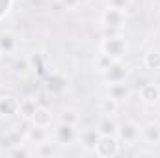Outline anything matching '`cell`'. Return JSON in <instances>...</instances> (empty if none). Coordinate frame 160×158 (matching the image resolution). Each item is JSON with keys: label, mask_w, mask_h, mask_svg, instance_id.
I'll use <instances>...</instances> for the list:
<instances>
[{"label": "cell", "mask_w": 160, "mask_h": 158, "mask_svg": "<svg viewBox=\"0 0 160 158\" xmlns=\"http://www.w3.org/2000/svg\"><path fill=\"white\" fill-rule=\"evenodd\" d=\"M34 155L39 156V158H47V156H52L54 155V149H52V145L48 141H45V143H39V145L34 147Z\"/></svg>", "instance_id": "cb8c5ba5"}, {"label": "cell", "mask_w": 160, "mask_h": 158, "mask_svg": "<svg viewBox=\"0 0 160 158\" xmlns=\"http://www.w3.org/2000/svg\"><path fill=\"white\" fill-rule=\"evenodd\" d=\"M112 62H114L112 58H108L106 54L99 52V54L95 56V60H93V67H95V69H97V71H99V73L102 75V73H104V71H106V69L110 67V63H112Z\"/></svg>", "instance_id": "44dd1931"}, {"label": "cell", "mask_w": 160, "mask_h": 158, "mask_svg": "<svg viewBox=\"0 0 160 158\" xmlns=\"http://www.w3.org/2000/svg\"><path fill=\"white\" fill-rule=\"evenodd\" d=\"M106 6L108 7H114V9H119V11H128L132 7V0H106Z\"/></svg>", "instance_id": "d4e9b609"}, {"label": "cell", "mask_w": 160, "mask_h": 158, "mask_svg": "<svg viewBox=\"0 0 160 158\" xmlns=\"http://www.w3.org/2000/svg\"><path fill=\"white\" fill-rule=\"evenodd\" d=\"M80 2H82V0H58V4L62 6V9H67V11L77 9L80 6Z\"/></svg>", "instance_id": "4316f807"}, {"label": "cell", "mask_w": 160, "mask_h": 158, "mask_svg": "<svg viewBox=\"0 0 160 158\" xmlns=\"http://www.w3.org/2000/svg\"><path fill=\"white\" fill-rule=\"evenodd\" d=\"M36 108H38V101L36 99H24V101H21V104H19V116L22 121H32L34 117V114H36Z\"/></svg>", "instance_id": "e0dca14e"}, {"label": "cell", "mask_w": 160, "mask_h": 158, "mask_svg": "<svg viewBox=\"0 0 160 158\" xmlns=\"http://www.w3.org/2000/svg\"><path fill=\"white\" fill-rule=\"evenodd\" d=\"M99 138H101V132L97 130V126H88L82 132H78V140L77 141L80 143V147L86 153H95V147H97Z\"/></svg>", "instance_id": "52a82bcc"}, {"label": "cell", "mask_w": 160, "mask_h": 158, "mask_svg": "<svg viewBox=\"0 0 160 158\" xmlns=\"http://www.w3.org/2000/svg\"><path fill=\"white\" fill-rule=\"evenodd\" d=\"M8 155H9V156H30V155H34V151H32V149H28V147H26V143H24V145H17V147L9 149V151H8Z\"/></svg>", "instance_id": "484cf974"}, {"label": "cell", "mask_w": 160, "mask_h": 158, "mask_svg": "<svg viewBox=\"0 0 160 158\" xmlns=\"http://www.w3.org/2000/svg\"><path fill=\"white\" fill-rule=\"evenodd\" d=\"M118 138L125 145H134L140 140V125L136 121H125L118 128Z\"/></svg>", "instance_id": "8992f818"}, {"label": "cell", "mask_w": 160, "mask_h": 158, "mask_svg": "<svg viewBox=\"0 0 160 158\" xmlns=\"http://www.w3.org/2000/svg\"><path fill=\"white\" fill-rule=\"evenodd\" d=\"M24 138H26V141H28L30 145H34V147H36V145H39V143H45V141H48L50 134H48V130H47L45 126L32 125V128H28V130H26Z\"/></svg>", "instance_id": "7c38bea8"}, {"label": "cell", "mask_w": 160, "mask_h": 158, "mask_svg": "<svg viewBox=\"0 0 160 158\" xmlns=\"http://www.w3.org/2000/svg\"><path fill=\"white\" fill-rule=\"evenodd\" d=\"M19 104L21 101L13 95H0V117L9 119L19 116Z\"/></svg>", "instance_id": "30bf717a"}, {"label": "cell", "mask_w": 160, "mask_h": 158, "mask_svg": "<svg viewBox=\"0 0 160 158\" xmlns=\"http://www.w3.org/2000/svg\"><path fill=\"white\" fill-rule=\"evenodd\" d=\"M0 56H2V50H0Z\"/></svg>", "instance_id": "83f0119b"}, {"label": "cell", "mask_w": 160, "mask_h": 158, "mask_svg": "<svg viewBox=\"0 0 160 158\" xmlns=\"http://www.w3.org/2000/svg\"><path fill=\"white\" fill-rule=\"evenodd\" d=\"M118 128H119V125L110 116H104L97 123V130L101 132V136H118Z\"/></svg>", "instance_id": "2e32d148"}, {"label": "cell", "mask_w": 160, "mask_h": 158, "mask_svg": "<svg viewBox=\"0 0 160 158\" xmlns=\"http://www.w3.org/2000/svg\"><path fill=\"white\" fill-rule=\"evenodd\" d=\"M60 121H63V123H69V125H78V114H77V110H73V108H65L62 114H60Z\"/></svg>", "instance_id": "603a6c76"}, {"label": "cell", "mask_w": 160, "mask_h": 158, "mask_svg": "<svg viewBox=\"0 0 160 158\" xmlns=\"http://www.w3.org/2000/svg\"><path fill=\"white\" fill-rule=\"evenodd\" d=\"M99 48H101L102 54H106L114 62L116 60H125L127 54H128V41H127V37L123 34L110 36V37H102Z\"/></svg>", "instance_id": "6da1fadb"}, {"label": "cell", "mask_w": 160, "mask_h": 158, "mask_svg": "<svg viewBox=\"0 0 160 158\" xmlns=\"http://www.w3.org/2000/svg\"><path fill=\"white\" fill-rule=\"evenodd\" d=\"M127 21H128V17H127L125 11L108 7V6H106V9H104L102 15H101V24H102V28H116V30H121V32H123L125 26H127Z\"/></svg>", "instance_id": "277c9868"}, {"label": "cell", "mask_w": 160, "mask_h": 158, "mask_svg": "<svg viewBox=\"0 0 160 158\" xmlns=\"http://www.w3.org/2000/svg\"><path fill=\"white\" fill-rule=\"evenodd\" d=\"M28 63H30L32 73H36L38 77L47 75V58H45V54H41V52H32V54L28 56Z\"/></svg>", "instance_id": "5bb4252c"}, {"label": "cell", "mask_w": 160, "mask_h": 158, "mask_svg": "<svg viewBox=\"0 0 160 158\" xmlns=\"http://www.w3.org/2000/svg\"><path fill=\"white\" fill-rule=\"evenodd\" d=\"M52 138H54V141H56L58 145L69 147V145H73V143L78 140V132H77V126H75V125L58 121L56 126L52 128Z\"/></svg>", "instance_id": "7a4b0ae2"}, {"label": "cell", "mask_w": 160, "mask_h": 158, "mask_svg": "<svg viewBox=\"0 0 160 158\" xmlns=\"http://www.w3.org/2000/svg\"><path fill=\"white\" fill-rule=\"evenodd\" d=\"M97 106H99V112H101L102 116H114V114L118 112V108H119V102H118L116 99H112V97L106 95V97L99 99Z\"/></svg>", "instance_id": "d6986e66"}, {"label": "cell", "mask_w": 160, "mask_h": 158, "mask_svg": "<svg viewBox=\"0 0 160 158\" xmlns=\"http://www.w3.org/2000/svg\"><path fill=\"white\" fill-rule=\"evenodd\" d=\"M130 75V69L128 65L123 62V60H116L110 63V67L102 73V78L106 84H119V82H125Z\"/></svg>", "instance_id": "5b68a950"}, {"label": "cell", "mask_w": 160, "mask_h": 158, "mask_svg": "<svg viewBox=\"0 0 160 158\" xmlns=\"http://www.w3.org/2000/svg\"><path fill=\"white\" fill-rule=\"evenodd\" d=\"M52 121H54V116H52L50 108H48V106H41V104H38L36 114H34V117H32L30 123H32V125H38V126L48 128V126L52 125Z\"/></svg>", "instance_id": "4fadbf2b"}, {"label": "cell", "mask_w": 160, "mask_h": 158, "mask_svg": "<svg viewBox=\"0 0 160 158\" xmlns=\"http://www.w3.org/2000/svg\"><path fill=\"white\" fill-rule=\"evenodd\" d=\"M140 140L147 145H160V123L149 121L143 126H140Z\"/></svg>", "instance_id": "ba28073f"}, {"label": "cell", "mask_w": 160, "mask_h": 158, "mask_svg": "<svg viewBox=\"0 0 160 158\" xmlns=\"http://www.w3.org/2000/svg\"><path fill=\"white\" fill-rule=\"evenodd\" d=\"M13 73H15L17 77H21V78H24L28 73H32V69H30V63H28V58L15 60V63H13Z\"/></svg>", "instance_id": "7402d4cb"}, {"label": "cell", "mask_w": 160, "mask_h": 158, "mask_svg": "<svg viewBox=\"0 0 160 158\" xmlns=\"http://www.w3.org/2000/svg\"><path fill=\"white\" fill-rule=\"evenodd\" d=\"M143 65L149 71H160V50H147L143 54Z\"/></svg>", "instance_id": "ffe728a7"}, {"label": "cell", "mask_w": 160, "mask_h": 158, "mask_svg": "<svg viewBox=\"0 0 160 158\" xmlns=\"http://www.w3.org/2000/svg\"><path fill=\"white\" fill-rule=\"evenodd\" d=\"M45 87H47V91L50 93V95H60V93H63L65 91V87H67V78H65V75H62V73H47L45 75Z\"/></svg>", "instance_id": "9c48e42d"}, {"label": "cell", "mask_w": 160, "mask_h": 158, "mask_svg": "<svg viewBox=\"0 0 160 158\" xmlns=\"http://www.w3.org/2000/svg\"><path fill=\"white\" fill-rule=\"evenodd\" d=\"M0 50L2 54H13L17 50V37L11 32H0Z\"/></svg>", "instance_id": "ac0fdd59"}, {"label": "cell", "mask_w": 160, "mask_h": 158, "mask_svg": "<svg viewBox=\"0 0 160 158\" xmlns=\"http://www.w3.org/2000/svg\"><path fill=\"white\" fill-rule=\"evenodd\" d=\"M108 97L116 99L118 102H123L130 97V89L127 87L125 82H119V84H108Z\"/></svg>", "instance_id": "9a60e30c"}, {"label": "cell", "mask_w": 160, "mask_h": 158, "mask_svg": "<svg viewBox=\"0 0 160 158\" xmlns=\"http://www.w3.org/2000/svg\"><path fill=\"white\" fill-rule=\"evenodd\" d=\"M121 151V141L118 136H101L95 147V155L101 158H114Z\"/></svg>", "instance_id": "3957f363"}, {"label": "cell", "mask_w": 160, "mask_h": 158, "mask_svg": "<svg viewBox=\"0 0 160 158\" xmlns=\"http://www.w3.org/2000/svg\"><path fill=\"white\" fill-rule=\"evenodd\" d=\"M140 99H142V102L147 104V106H155V104H158L160 102V87H158V84H153V82L143 84L142 89H140Z\"/></svg>", "instance_id": "8fae6325"}]
</instances>
